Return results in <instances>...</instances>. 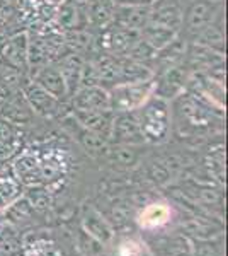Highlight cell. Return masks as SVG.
Listing matches in <instances>:
<instances>
[{
    "label": "cell",
    "mask_w": 228,
    "mask_h": 256,
    "mask_svg": "<svg viewBox=\"0 0 228 256\" xmlns=\"http://www.w3.org/2000/svg\"><path fill=\"white\" fill-rule=\"evenodd\" d=\"M142 254V246L133 239H126L118 248V256H140Z\"/></svg>",
    "instance_id": "d4e9b609"
},
{
    "label": "cell",
    "mask_w": 228,
    "mask_h": 256,
    "mask_svg": "<svg viewBox=\"0 0 228 256\" xmlns=\"http://www.w3.org/2000/svg\"><path fill=\"white\" fill-rule=\"evenodd\" d=\"M136 116H138L145 142L159 144L167 138L172 123L171 101L153 94L142 108L136 110Z\"/></svg>",
    "instance_id": "6da1fadb"
},
{
    "label": "cell",
    "mask_w": 228,
    "mask_h": 256,
    "mask_svg": "<svg viewBox=\"0 0 228 256\" xmlns=\"http://www.w3.org/2000/svg\"><path fill=\"white\" fill-rule=\"evenodd\" d=\"M109 137L118 146H140V144H145L136 111H131V113H114Z\"/></svg>",
    "instance_id": "52a82bcc"
},
{
    "label": "cell",
    "mask_w": 228,
    "mask_h": 256,
    "mask_svg": "<svg viewBox=\"0 0 228 256\" xmlns=\"http://www.w3.org/2000/svg\"><path fill=\"white\" fill-rule=\"evenodd\" d=\"M191 43H196L203 48H208L218 55L225 56L227 50V40H225V12L215 20L211 26L203 30Z\"/></svg>",
    "instance_id": "5bb4252c"
},
{
    "label": "cell",
    "mask_w": 228,
    "mask_h": 256,
    "mask_svg": "<svg viewBox=\"0 0 228 256\" xmlns=\"http://www.w3.org/2000/svg\"><path fill=\"white\" fill-rule=\"evenodd\" d=\"M39 2H43V4H51V6H58V4L63 2V0H39Z\"/></svg>",
    "instance_id": "4316f807"
},
{
    "label": "cell",
    "mask_w": 228,
    "mask_h": 256,
    "mask_svg": "<svg viewBox=\"0 0 228 256\" xmlns=\"http://www.w3.org/2000/svg\"><path fill=\"white\" fill-rule=\"evenodd\" d=\"M20 195V183L12 171L10 176L0 174V208L9 207Z\"/></svg>",
    "instance_id": "44dd1931"
},
{
    "label": "cell",
    "mask_w": 228,
    "mask_h": 256,
    "mask_svg": "<svg viewBox=\"0 0 228 256\" xmlns=\"http://www.w3.org/2000/svg\"><path fill=\"white\" fill-rule=\"evenodd\" d=\"M155 77V72L150 65L136 62L130 56H119V82H140L150 80Z\"/></svg>",
    "instance_id": "d6986e66"
},
{
    "label": "cell",
    "mask_w": 228,
    "mask_h": 256,
    "mask_svg": "<svg viewBox=\"0 0 228 256\" xmlns=\"http://www.w3.org/2000/svg\"><path fill=\"white\" fill-rule=\"evenodd\" d=\"M157 0H113L114 6H131V7H152Z\"/></svg>",
    "instance_id": "484cf974"
},
{
    "label": "cell",
    "mask_w": 228,
    "mask_h": 256,
    "mask_svg": "<svg viewBox=\"0 0 228 256\" xmlns=\"http://www.w3.org/2000/svg\"><path fill=\"white\" fill-rule=\"evenodd\" d=\"M85 229L89 230L90 236H94L95 239H99V241H102V242H107L111 239V236H113L111 227L107 226L97 214L85 218Z\"/></svg>",
    "instance_id": "603a6c76"
},
{
    "label": "cell",
    "mask_w": 228,
    "mask_h": 256,
    "mask_svg": "<svg viewBox=\"0 0 228 256\" xmlns=\"http://www.w3.org/2000/svg\"><path fill=\"white\" fill-rule=\"evenodd\" d=\"M109 90V108L113 113H131L140 110L155 94V77L150 80L121 82Z\"/></svg>",
    "instance_id": "7a4b0ae2"
},
{
    "label": "cell",
    "mask_w": 228,
    "mask_h": 256,
    "mask_svg": "<svg viewBox=\"0 0 228 256\" xmlns=\"http://www.w3.org/2000/svg\"><path fill=\"white\" fill-rule=\"evenodd\" d=\"M136 146H119L118 148H114L113 158L118 164H123V166H131L136 160V152H135Z\"/></svg>",
    "instance_id": "cb8c5ba5"
},
{
    "label": "cell",
    "mask_w": 228,
    "mask_h": 256,
    "mask_svg": "<svg viewBox=\"0 0 228 256\" xmlns=\"http://www.w3.org/2000/svg\"><path fill=\"white\" fill-rule=\"evenodd\" d=\"M171 216H172V210L167 204H162V202L152 204V205H148L142 212V216H140V226L145 227V229L162 227L171 220Z\"/></svg>",
    "instance_id": "ffe728a7"
},
{
    "label": "cell",
    "mask_w": 228,
    "mask_h": 256,
    "mask_svg": "<svg viewBox=\"0 0 228 256\" xmlns=\"http://www.w3.org/2000/svg\"><path fill=\"white\" fill-rule=\"evenodd\" d=\"M14 176L17 178L19 183L24 184H36L43 181L41 178V162L36 156L32 154H22L15 159L14 166H12Z\"/></svg>",
    "instance_id": "e0dca14e"
},
{
    "label": "cell",
    "mask_w": 228,
    "mask_h": 256,
    "mask_svg": "<svg viewBox=\"0 0 228 256\" xmlns=\"http://www.w3.org/2000/svg\"><path fill=\"white\" fill-rule=\"evenodd\" d=\"M140 36H142V40L145 43L150 44L155 52H160V50H164L165 46H169V44L179 36V32L171 30V28L162 26V24L148 20L147 26L140 31Z\"/></svg>",
    "instance_id": "ac0fdd59"
},
{
    "label": "cell",
    "mask_w": 228,
    "mask_h": 256,
    "mask_svg": "<svg viewBox=\"0 0 228 256\" xmlns=\"http://www.w3.org/2000/svg\"><path fill=\"white\" fill-rule=\"evenodd\" d=\"M114 7L113 0H87L84 9L89 26L99 28V30L109 26L114 18Z\"/></svg>",
    "instance_id": "2e32d148"
},
{
    "label": "cell",
    "mask_w": 228,
    "mask_h": 256,
    "mask_svg": "<svg viewBox=\"0 0 228 256\" xmlns=\"http://www.w3.org/2000/svg\"><path fill=\"white\" fill-rule=\"evenodd\" d=\"M152 7H131V6H116L113 22L131 31H142L150 20Z\"/></svg>",
    "instance_id": "9a60e30c"
},
{
    "label": "cell",
    "mask_w": 228,
    "mask_h": 256,
    "mask_svg": "<svg viewBox=\"0 0 228 256\" xmlns=\"http://www.w3.org/2000/svg\"><path fill=\"white\" fill-rule=\"evenodd\" d=\"M72 110H111L109 90L102 86H89L80 88L70 98Z\"/></svg>",
    "instance_id": "8fae6325"
},
{
    "label": "cell",
    "mask_w": 228,
    "mask_h": 256,
    "mask_svg": "<svg viewBox=\"0 0 228 256\" xmlns=\"http://www.w3.org/2000/svg\"><path fill=\"white\" fill-rule=\"evenodd\" d=\"M225 12V6L210 0H191L189 6L182 9V26L179 34L186 41H193Z\"/></svg>",
    "instance_id": "3957f363"
},
{
    "label": "cell",
    "mask_w": 228,
    "mask_h": 256,
    "mask_svg": "<svg viewBox=\"0 0 228 256\" xmlns=\"http://www.w3.org/2000/svg\"><path fill=\"white\" fill-rule=\"evenodd\" d=\"M20 94L26 99L27 106L31 108L32 113L38 114V116L53 118L60 113L61 101H58L56 98H53L43 88H39L34 80H29L20 86Z\"/></svg>",
    "instance_id": "8992f818"
},
{
    "label": "cell",
    "mask_w": 228,
    "mask_h": 256,
    "mask_svg": "<svg viewBox=\"0 0 228 256\" xmlns=\"http://www.w3.org/2000/svg\"><path fill=\"white\" fill-rule=\"evenodd\" d=\"M210 2H217V4H225V0H210Z\"/></svg>",
    "instance_id": "83f0119b"
},
{
    "label": "cell",
    "mask_w": 228,
    "mask_h": 256,
    "mask_svg": "<svg viewBox=\"0 0 228 256\" xmlns=\"http://www.w3.org/2000/svg\"><path fill=\"white\" fill-rule=\"evenodd\" d=\"M140 40L138 31H131L119 24L111 22L104 30H101V50L114 56H126Z\"/></svg>",
    "instance_id": "5b68a950"
},
{
    "label": "cell",
    "mask_w": 228,
    "mask_h": 256,
    "mask_svg": "<svg viewBox=\"0 0 228 256\" xmlns=\"http://www.w3.org/2000/svg\"><path fill=\"white\" fill-rule=\"evenodd\" d=\"M67 41H68V46L72 52H77L80 55H84V52L90 50L94 43V38L87 28H82V30H72L67 31Z\"/></svg>",
    "instance_id": "7402d4cb"
},
{
    "label": "cell",
    "mask_w": 228,
    "mask_h": 256,
    "mask_svg": "<svg viewBox=\"0 0 228 256\" xmlns=\"http://www.w3.org/2000/svg\"><path fill=\"white\" fill-rule=\"evenodd\" d=\"M55 19L58 26H61L65 31L89 28L85 9L80 6V2H75V0H63V2L58 4L55 10Z\"/></svg>",
    "instance_id": "4fadbf2b"
},
{
    "label": "cell",
    "mask_w": 228,
    "mask_h": 256,
    "mask_svg": "<svg viewBox=\"0 0 228 256\" xmlns=\"http://www.w3.org/2000/svg\"><path fill=\"white\" fill-rule=\"evenodd\" d=\"M150 20L181 32L182 7L179 0H157L150 9Z\"/></svg>",
    "instance_id": "7c38bea8"
},
{
    "label": "cell",
    "mask_w": 228,
    "mask_h": 256,
    "mask_svg": "<svg viewBox=\"0 0 228 256\" xmlns=\"http://www.w3.org/2000/svg\"><path fill=\"white\" fill-rule=\"evenodd\" d=\"M75 122L84 130L95 132L109 138L114 113L111 110H72Z\"/></svg>",
    "instance_id": "30bf717a"
},
{
    "label": "cell",
    "mask_w": 228,
    "mask_h": 256,
    "mask_svg": "<svg viewBox=\"0 0 228 256\" xmlns=\"http://www.w3.org/2000/svg\"><path fill=\"white\" fill-rule=\"evenodd\" d=\"M32 80L43 88L46 92L51 94L53 98H56L58 101L65 102L70 99V92L67 88V82L63 79V74L60 72L58 65L46 64L41 68L32 72Z\"/></svg>",
    "instance_id": "9c48e42d"
},
{
    "label": "cell",
    "mask_w": 228,
    "mask_h": 256,
    "mask_svg": "<svg viewBox=\"0 0 228 256\" xmlns=\"http://www.w3.org/2000/svg\"><path fill=\"white\" fill-rule=\"evenodd\" d=\"M171 106H174L179 118L193 130H208L213 126L217 114H222L220 111L210 108L201 99L186 92V90L172 99Z\"/></svg>",
    "instance_id": "277c9868"
},
{
    "label": "cell",
    "mask_w": 228,
    "mask_h": 256,
    "mask_svg": "<svg viewBox=\"0 0 228 256\" xmlns=\"http://www.w3.org/2000/svg\"><path fill=\"white\" fill-rule=\"evenodd\" d=\"M27 46H29V36L26 32H17L5 40V43L0 48V60L2 64L15 68L17 72L24 74L29 70L27 64Z\"/></svg>",
    "instance_id": "ba28073f"
}]
</instances>
